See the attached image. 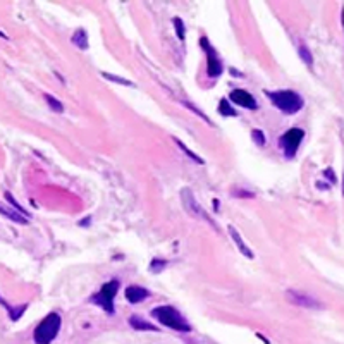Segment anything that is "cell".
Returning a JSON list of instances; mask_svg holds the SVG:
<instances>
[{
  "label": "cell",
  "instance_id": "6da1fadb",
  "mask_svg": "<svg viewBox=\"0 0 344 344\" xmlns=\"http://www.w3.org/2000/svg\"><path fill=\"white\" fill-rule=\"evenodd\" d=\"M267 97L270 98L272 105L277 107L284 114H296L303 109L304 100L300 93L294 90H281V91H267Z\"/></svg>",
  "mask_w": 344,
  "mask_h": 344
},
{
  "label": "cell",
  "instance_id": "7a4b0ae2",
  "mask_svg": "<svg viewBox=\"0 0 344 344\" xmlns=\"http://www.w3.org/2000/svg\"><path fill=\"white\" fill-rule=\"evenodd\" d=\"M152 317L159 324H162V325L169 327V329H172V330H179V332H189V330H191V325L188 324V320H186L174 306H169V304L153 308Z\"/></svg>",
  "mask_w": 344,
  "mask_h": 344
},
{
  "label": "cell",
  "instance_id": "3957f363",
  "mask_svg": "<svg viewBox=\"0 0 344 344\" xmlns=\"http://www.w3.org/2000/svg\"><path fill=\"white\" fill-rule=\"evenodd\" d=\"M61 325H62V319L57 312H52L41 320L40 324L37 325L35 329V343L37 344H50L55 337L59 336V330H61Z\"/></svg>",
  "mask_w": 344,
  "mask_h": 344
},
{
  "label": "cell",
  "instance_id": "277c9868",
  "mask_svg": "<svg viewBox=\"0 0 344 344\" xmlns=\"http://www.w3.org/2000/svg\"><path fill=\"white\" fill-rule=\"evenodd\" d=\"M119 287H121V283L117 279L109 281V283H105L103 286L100 287V291H98L97 294H93V298H91V303L101 306L107 313H110V315H112V313L116 312L114 300H116Z\"/></svg>",
  "mask_w": 344,
  "mask_h": 344
},
{
  "label": "cell",
  "instance_id": "5b68a950",
  "mask_svg": "<svg viewBox=\"0 0 344 344\" xmlns=\"http://www.w3.org/2000/svg\"><path fill=\"white\" fill-rule=\"evenodd\" d=\"M304 138V131L301 127H291L287 129L286 133L281 136L279 143H281V148L284 150V155L287 159H293L296 155L298 148H300V143L303 142Z\"/></svg>",
  "mask_w": 344,
  "mask_h": 344
},
{
  "label": "cell",
  "instance_id": "8992f818",
  "mask_svg": "<svg viewBox=\"0 0 344 344\" xmlns=\"http://www.w3.org/2000/svg\"><path fill=\"white\" fill-rule=\"evenodd\" d=\"M202 45L206 52V71H208V76L210 78H219L222 74V62L221 59L217 57L215 50L212 48V45L208 43L206 38H202Z\"/></svg>",
  "mask_w": 344,
  "mask_h": 344
},
{
  "label": "cell",
  "instance_id": "52a82bcc",
  "mask_svg": "<svg viewBox=\"0 0 344 344\" xmlns=\"http://www.w3.org/2000/svg\"><path fill=\"white\" fill-rule=\"evenodd\" d=\"M229 98L232 100V103H236V105H239V107H244V109L255 110L258 107V103H257V100H255L253 95L248 93L246 90H241V88L232 90L231 95H229Z\"/></svg>",
  "mask_w": 344,
  "mask_h": 344
},
{
  "label": "cell",
  "instance_id": "ba28073f",
  "mask_svg": "<svg viewBox=\"0 0 344 344\" xmlns=\"http://www.w3.org/2000/svg\"><path fill=\"white\" fill-rule=\"evenodd\" d=\"M287 300L291 301V303L298 304V306H303V308H322V303L320 301H317L313 296H310V294H304V293H300V291H287L286 293Z\"/></svg>",
  "mask_w": 344,
  "mask_h": 344
},
{
  "label": "cell",
  "instance_id": "9c48e42d",
  "mask_svg": "<svg viewBox=\"0 0 344 344\" xmlns=\"http://www.w3.org/2000/svg\"><path fill=\"white\" fill-rule=\"evenodd\" d=\"M182 196H184V205L188 206V210L191 212V215H195V217H200V219H203V221L210 222L212 225H215V222L212 221V219L208 217L205 212H203V208L198 205V203H196L195 196H193L191 193L188 191V189H184V191H182Z\"/></svg>",
  "mask_w": 344,
  "mask_h": 344
},
{
  "label": "cell",
  "instance_id": "30bf717a",
  "mask_svg": "<svg viewBox=\"0 0 344 344\" xmlns=\"http://www.w3.org/2000/svg\"><path fill=\"white\" fill-rule=\"evenodd\" d=\"M148 296H150L148 289H145V287H142V286H129L126 289V300L133 304L142 303V301H145Z\"/></svg>",
  "mask_w": 344,
  "mask_h": 344
},
{
  "label": "cell",
  "instance_id": "8fae6325",
  "mask_svg": "<svg viewBox=\"0 0 344 344\" xmlns=\"http://www.w3.org/2000/svg\"><path fill=\"white\" fill-rule=\"evenodd\" d=\"M229 234H231V238L234 239V243H236V246L241 250V253L244 255V257H248V258H253V251L250 250V248L244 244V241H243V238L239 236V232H238V229H234V225H229Z\"/></svg>",
  "mask_w": 344,
  "mask_h": 344
},
{
  "label": "cell",
  "instance_id": "7c38bea8",
  "mask_svg": "<svg viewBox=\"0 0 344 344\" xmlns=\"http://www.w3.org/2000/svg\"><path fill=\"white\" fill-rule=\"evenodd\" d=\"M0 210H2V214H4L5 217L11 219V221H14L16 224H28V219H26V215L18 214L16 210H11L7 205H2V206H0Z\"/></svg>",
  "mask_w": 344,
  "mask_h": 344
},
{
  "label": "cell",
  "instance_id": "4fadbf2b",
  "mask_svg": "<svg viewBox=\"0 0 344 344\" xmlns=\"http://www.w3.org/2000/svg\"><path fill=\"white\" fill-rule=\"evenodd\" d=\"M129 325L136 330H159L155 325H152L150 322H146V320H143L142 317H136V315L129 319Z\"/></svg>",
  "mask_w": 344,
  "mask_h": 344
},
{
  "label": "cell",
  "instance_id": "5bb4252c",
  "mask_svg": "<svg viewBox=\"0 0 344 344\" xmlns=\"http://www.w3.org/2000/svg\"><path fill=\"white\" fill-rule=\"evenodd\" d=\"M73 41L74 45H76L78 48H81V50H86L88 48V35L84 29H78L76 33L73 35Z\"/></svg>",
  "mask_w": 344,
  "mask_h": 344
},
{
  "label": "cell",
  "instance_id": "9a60e30c",
  "mask_svg": "<svg viewBox=\"0 0 344 344\" xmlns=\"http://www.w3.org/2000/svg\"><path fill=\"white\" fill-rule=\"evenodd\" d=\"M219 112H221V116H224V117H236L238 116V112L232 109L231 103H229L225 98H222L221 103H219Z\"/></svg>",
  "mask_w": 344,
  "mask_h": 344
},
{
  "label": "cell",
  "instance_id": "2e32d148",
  "mask_svg": "<svg viewBox=\"0 0 344 344\" xmlns=\"http://www.w3.org/2000/svg\"><path fill=\"white\" fill-rule=\"evenodd\" d=\"M45 100H47V103H48V107H50L54 112H57V114H61V112H64V105H62L61 101L57 100V98H54L52 95H45Z\"/></svg>",
  "mask_w": 344,
  "mask_h": 344
},
{
  "label": "cell",
  "instance_id": "e0dca14e",
  "mask_svg": "<svg viewBox=\"0 0 344 344\" xmlns=\"http://www.w3.org/2000/svg\"><path fill=\"white\" fill-rule=\"evenodd\" d=\"M298 52H300V57L303 59V62H306L308 65L313 64V55H312V52H310V48H308L306 45L301 43L300 48H298Z\"/></svg>",
  "mask_w": 344,
  "mask_h": 344
},
{
  "label": "cell",
  "instance_id": "ac0fdd59",
  "mask_svg": "<svg viewBox=\"0 0 344 344\" xmlns=\"http://www.w3.org/2000/svg\"><path fill=\"white\" fill-rule=\"evenodd\" d=\"M174 142H176V145H178V146H179V148H181V150H182V152H184V153H186V155H188V157H189V159H191V160H195V162H198V163H203V160H202V159H200V157H198V155H196V153H193V152H191V150H189V148H188V146H186V145H184V143H182V142H179L178 138H174Z\"/></svg>",
  "mask_w": 344,
  "mask_h": 344
},
{
  "label": "cell",
  "instance_id": "d6986e66",
  "mask_svg": "<svg viewBox=\"0 0 344 344\" xmlns=\"http://www.w3.org/2000/svg\"><path fill=\"white\" fill-rule=\"evenodd\" d=\"M101 76L105 78V80H109V81H114V83H119V84H124V86H133V83H131V81L124 80V78H119V76H116V74L101 73Z\"/></svg>",
  "mask_w": 344,
  "mask_h": 344
},
{
  "label": "cell",
  "instance_id": "ffe728a7",
  "mask_svg": "<svg viewBox=\"0 0 344 344\" xmlns=\"http://www.w3.org/2000/svg\"><path fill=\"white\" fill-rule=\"evenodd\" d=\"M4 196H5V200H7V202H9V203H11V205H12V206H14L16 210H18V212H19V214H22V215H28V212H26V210H24V208H22V206H21V205H19V203H18V202H16V200H14V196H12V195H11V193H9V191H5V193H4Z\"/></svg>",
  "mask_w": 344,
  "mask_h": 344
},
{
  "label": "cell",
  "instance_id": "44dd1931",
  "mask_svg": "<svg viewBox=\"0 0 344 344\" xmlns=\"http://www.w3.org/2000/svg\"><path fill=\"white\" fill-rule=\"evenodd\" d=\"M174 26H176V33H178V37L181 38V40H184V33H186L184 22H182L179 18H176V19H174Z\"/></svg>",
  "mask_w": 344,
  "mask_h": 344
},
{
  "label": "cell",
  "instance_id": "7402d4cb",
  "mask_svg": "<svg viewBox=\"0 0 344 344\" xmlns=\"http://www.w3.org/2000/svg\"><path fill=\"white\" fill-rule=\"evenodd\" d=\"M251 136H253V142L257 143V145H260V146L265 145V136H263V133H262L260 129H253Z\"/></svg>",
  "mask_w": 344,
  "mask_h": 344
},
{
  "label": "cell",
  "instance_id": "603a6c76",
  "mask_svg": "<svg viewBox=\"0 0 344 344\" xmlns=\"http://www.w3.org/2000/svg\"><path fill=\"white\" fill-rule=\"evenodd\" d=\"M165 262H162V260H153L152 263H150V270H153V272H159V270H162L160 267H165Z\"/></svg>",
  "mask_w": 344,
  "mask_h": 344
}]
</instances>
